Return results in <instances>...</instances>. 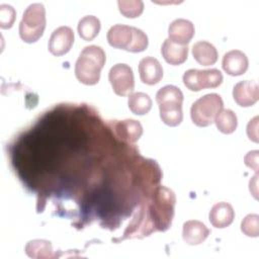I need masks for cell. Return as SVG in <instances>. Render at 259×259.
Listing matches in <instances>:
<instances>
[{
  "instance_id": "2e32d148",
  "label": "cell",
  "mask_w": 259,
  "mask_h": 259,
  "mask_svg": "<svg viewBox=\"0 0 259 259\" xmlns=\"http://www.w3.org/2000/svg\"><path fill=\"white\" fill-rule=\"evenodd\" d=\"M114 131L116 136L127 143H136L143 135V126L136 119H124L115 122Z\"/></svg>"
},
{
  "instance_id": "ac0fdd59",
  "label": "cell",
  "mask_w": 259,
  "mask_h": 259,
  "mask_svg": "<svg viewBox=\"0 0 259 259\" xmlns=\"http://www.w3.org/2000/svg\"><path fill=\"white\" fill-rule=\"evenodd\" d=\"M24 251L25 254L30 258L48 259L54 256L52 243L42 239H35L27 242Z\"/></svg>"
},
{
  "instance_id": "ffe728a7",
  "label": "cell",
  "mask_w": 259,
  "mask_h": 259,
  "mask_svg": "<svg viewBox=\"0 0 259 259\" xmlns=\"http://www.w3.org/2000/svg\"><path fill=\"white\" fill-rule=\"evenodd\" d=\"M156 101L161 105H182L183 93L174 85H166L156 93Z\"/></svg>"
},
{
  "instance_id": "5bb4252c",
  "label": "cell",
  "mask_w": 259,
  "mask_h": 259,
  "mask_svg": "<svg viewBox=\"0 0 259 259\" xmlns=\"http://www.w3.org/2000/svg\"><path fill=\"white\" fill-rule=\"evenodd\" d=\"M235 219V210L233 206L225 201L215 203L209 210L208 220L212 227L224 229L229 227Z\"/></svg>"
},
{
  "instance_id": "d4e9b609",
  "label": "cell",
  "mask_w": 259,
  "mask_h": 259,
  "mask_svg": "<svg viewBox=\"0 0 259 259\" xmlns=\"http://www.w3.org/2000/svg\"><path fill=\"white\" fill-rule=\"evenodd\" d=\"M241 231L247 237L257 238L259 236V215L257 213L247 214L241 223Z\"/></svg>"
},
{
  "instance_id": "4316f807",
  "label": "cell",
  "mask_w": 259,
  "mask_h": 259,
  "mask_svg": "<svg viewBox=\"0 0 259 259\" xmlns=\"http://www.w3.org/2000/svg\"><path fill=\"white\" fill-rule=\"evenodd\" d=\"M258 160H259V151L257 150L250 151L244 158L245 165L249 168H252L256 173H258Z\"/></svg>"
},
{
  "instance_id": "8992f818",
  "label": "cell",
  "mask_w": 259,
  "mask_h": 259,
  "mask_svg": "<svg viewBox=\"0 0 259 259\" xmlns=\"http://www.w3.org/2000/svg\"><path fill=\"white\" fill-rule=\"evenodd\" d=\"M182 81L190 91H200L205 88H215L223 82V74L218 69H189L184 72Z\"/></svg>"
},
{
  "instance_id": "7c38bea8",
  "label": "cell",
  "mask_w": 259,
  "mask_h": 259,
  "mask_svg": "<svg viewBox=\"0 0 259 259\" xmlns=\"http://www.w3.org/2000/svg\"><path fill=\"white\" fill-rule=\"evenodd\" d=\"M224 71L231 76L243 75L249 66V61L245 53L239 50H232L225 54L222 61Z\"/></svg>"
},
{
  "instance_id": "7a4b0ae2",
  "label": "cell",
  "mask_w": 259,
  "mask_h": 259,
  "mask_svg": "<svg viewBox=\"0 0 259 259\" xmlns=\"http://www.w3.org/2000/svg\"><path fill=\"white\" fill-rule=\"evenodd\" d=\"M106 37L111 47L132 53L143 52L149 45L148 36L142 29L125 24L112 25Z\"/></svg>"
},
{
  "instance_id": "30bf717a",
  "label": "cell",
  "mask_w": 259,
  "mask_h": 259,
  "mask_svg": "<svg viewBox=\"0 0 259 259\" xmlns=\"http://www.w3.org/2000/svg\"><path fill=\"white\" fill-rule=\"evenodd\" d=\"M195 29L193 23L185 18L174 19L168 27L169 39L172 41L187 46V44L192 39Z\"/></svg>"
},
{
  "instance_id": "484cf974",
  "label": "cell",
  "mask_w": 259,
  "mask_h": 259,
  "mask_svg": "<svg viewBox=\"0 0 259 259\" xmlns=\"http://www.w3.org/2000/svg\"><path fill=\"white\" fill-rule=\"evenodd\" d=\"M16 11L9 4L0 5V27L7 29L10 28L15 20Z\"/></svg>"
},
{
  "instance_id": "3957f363",
  "label": "cell",
  "mask_w": 259,
  "mask_h": 259,
  "mask_svg": "<svg viewBox=\"0 0 259 259\" xmlns=\"http://www.w3.org/2000/svg\"><path fill=\"white\" fill-rule=\"evenodd\" d=\"M46 8L42 3H32L23 12L19 22V36L27 44L35 42L46 28Z\"/></svg>"
},
{
  "instance_id": "8fae6325",
  "label": "cell",
  "mask_w": 259,
  "mask_h": 259,
  "mask_svg": "<svg viewBox=\"0 0 259 259\" xmlns=\"http://www.w3.org/2000/svg\"><path fill=\"white\" fill-rule=\"evenodd\" d=\"M141 81L147 85H155L163 78V68L154 57H145L139 63Z\"/></svg>"
},
{
  "instance_id": "e0dca14e",
  "label": "cell",
  "mask_w": 259,
  "mask_h": 259,
  "mask_svg": "<svg viewBox=\"0 0 259 259\" xmlns=\"http://www.w3.org/2000/svg\"><path fill=\"white\" fill-rule=\"evenodd\" d=\"M191 51L194 60L202 66H210L218 61L219 55L217 49L206 40L196 41L192 46Z\"/></svg>"
},
{
  "instance_id": "9c48e42d",
  "label": "cell",
  "mask_w": 259,
  "mask_h": 259,
  "mask_svg": "<svg viewBox=\"0 0 259 259\" xmlns=\"http://www.w3.org/2000/svg\"><path fill=\"white\" fill-rule=\"evenodd\" d=\"M233 98L242 107H250L259 99V87L255 81H240L233 88Z\"/></svg>"
},
{
  "instance_id": "44dd1931",
  "label": "cell",
  "mask_w": 259,
  "mask_h": 259,
  "mask_svg": "<svg viewBox=\"0 0 259 259\" xmlns=\"http://www.w3.org/2000/svg\"><path fill=\"white\" fill-rule=\"evenodd\" d=\"M127 104L130 110L137 115L147 114L152 108L151 97L144 92H134L128 95Z\"/></svg>"
},
{
  "instance_id": "f1b7e54d",
  "label": "cell",
  "mask_w": 259,
  "mask_h": 259,
  "mask_svg": "<svg viewBox=\"0 0 259 259\" xmlns=\"http://www.w3.org/2000/svg\"><path fill=\"white\" fill-rule=\"evenodd\" d=\"M257 178H258V173H256L255 176L253 177V179L250 180V182H249L250 192H252V194L254 195V197L256 199L258 198V196H257V193H258V190H257Z\"/></svg>"
},
{
  "instance_id": "603a6c76",
  "label": "cell",
  "mask_w": 259,
  "mask_h": 259,
  "mask_svg": "<svg viewBox=\"0 0 259 259\" xmlns=\"http://www.w3.org/2000/svg\"><path fill=\"white\" fill-rule=\"evenodd\" d=\"M159 110L162 121L169 126H177L183 119L182 105H161Z\"/></svg>"
},
{
  "instance_id": "277c9868",
  "label": "cell",
  "mask_w": 259,
  "mask_h": 259,
  "mask_svg": "<svg viewBox=\"0 0 259 259\" xmlns=\"http://www.w3.org/2000/svg\"><path fill=\"white\" fill-rule=\"evenodd\" d=\"M224 102L217 93H209L195 100L190 108V117L197 126H208L223 109Z\"/></svg>"
},
{
  "instance_id": "5b68a950",
  "label": "cell",
  "mask_w": 259,
  "mask_h": 259,
  "mask_svg": "<svg viewBox=\"0 0 259 259\" xmlns=\"http://www.w3.org/2000/svg\"><path fill=\"white\" fill-rule=\"evenodd\" d=\"M176 202L175 194L167 187L159 186L154 195V215L158 230L165 231L171 225Z\"/></svg>"
},
{
  "instance_id": "7402d4cb",
  "label": "cell",
  "mask_w": 259,
  "mask_h": 259,
  "mask_svg": "<svg viewBox=\"0 0 259 259\" xmlns=\"http://www.w3.org/2000/svg\"><path fill=\"white\" fill-rule=\"evenodd\" d=\"M213 122L221 133L229 135L236 131L238 125V118L233 110L222 109L215 116Z\"/></svg>"
},
{
  "instance_id": "cb8c5ba5",
  "label": "cell",
  "mask_w": 259,
  "mask_h": 259,
  "mask_svg": "<svg viewBox=\"0 0 259 259\" xmlns=\"http://www.w3.org/2000/svg\"><path fill=\"white\" fill-rule=\"evenodd\" d=\"M117 5L119 12L127 18L139 17L144 11V2L141 0H119Z\"/></svg>"
},
{
  "instance_id": "9a60e30c",
  "label": "cell",
  "mask_w": 259,
  "mask_h": 259,
  "mask_svg": "<svg viewBox=\"0 0 259 259\" xmlns=\"http://www.w3.org/2000/svg\"><path fill=\"white\" fill-rule=\"evenodd\" d=\"M161 53L164 60L173 66L183 64L188 57V47L179 45L171 39L167 38L164 40L161 47Z\"/></svg>"
},
{
  "instance_id": "4fadbf2b",
  "label": "cell",
  "mask_w": 259,
  "mask_h": 259,
  "mask_svg": "<svg viewBox=\"0 0 259 259\" xmlns=\"http://www.w3.org/2000/svg\"><path fill=\"white\" fill-rule=\"evenodd\" d=\"M209 233V229L202 222L191 220L183 224L182 239L186 244L195 246L204 242Z\"/></svg>"
},
{
  "instance_id": "ba28073f",
  "label": "cell",
  "mask_w": 259,
  "mask_h": 259,
  "mask_svg": "<svg viewBox=\"0 0 259 259\" xmlns=\"http://www.w3.org/2000/svg\"><path fill=\"white\" fill-rule=\"evenodd\" d=\"M74 31L70 26H60L56 28L49 39V51L52 55L60 57L67 54L74 44Z\"/></svg>"
},
{
  "instance_id": "6da1fadb",
  "label": "cell",
  "mask_w": 259,
  "mask_h": 259,
  "mask_svg": "<svg viewBox=\"0 0 259 259\" xmlns=\"http://www.w3.org/2000/svg\"><path fill=\"white\" fill-rule=\"evenodd\" d=\"M105 60V53L101 47L95 45L85 47L75 64L77 80L85 85L97 84Z\"/></svg>"
},
{
  "instance_id": "52a82bcc",
  "label": "cell",
  "mask_w": 259,
  "mask_h": 259,
  "mask_svg": "<svg viewBox=\"0 0 259 259\" xmlns=\"http://www.w3.org/2000/svg\"><path fill=\"white\" fill-rule=\"evenodd\" d=\"M108 80L113 92L119 96L130 95L135 88L134 73L126 64L113 65L109 70Z\"/></svg>"
},
{
  "instance_id": "83f0119b",
  "label": "cell",
  "mask_w": 259,
  "mask_h": 259,
  "mask_svg": "<svg viewBox=\"0 0 259 259\" xmlns=\"http://www.w3.org/2000/svg\"><path fill=\"white\" fill-rule=\"evenodd\" d=\"M247 135L251 141L258 143V116H255L248 122Z\"/></svg>"
},
{
  "instance_id": "d6986e66",
  "label": "cell",
  "mask_w": 259,
  "mask_h": 259,
  "mask_svg": "<svg viewBox=\"0 0 259 259\" xmlns=\"http://www.w3.org/2000/svg\"><path fill=\"white\" fill-rule=\"evenodd\" d=\"M100 20L94 15H86L82 17L77 26L80 37L86 41L94 39L100 31Z\"/></svg>"
}]
</instances>
